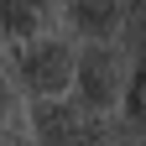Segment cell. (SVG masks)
Listing matches in <instances>:
<instances>
[{
    "label": "cell",
    "instance_id": "cell-1",
    "mask_svg": "<svg viewBox=\"0 0 146 146\" xmlns=\"http://www.w3.org/2000/svg\"><path fill=\"white\" fill-rule=\"evenodd\" d=\"M125 68H131V52H125L120 36L78 42L68 99L78 104L84 115H115V110H120V94H125Z\"/></svg>",
    "mask_w": 146,
    "mask_h": 146
},
{
    "label": "cell",
    "instance_id": "cell-2",
    "mask_svg": "<svg viewBox=\"0 0 146 146\" xmlns=\"http://www.w3.org/2000/svg\"><path fill=\"white\" fill-rule=\"evenodd\" d=\"M73 58H78L73 31H42L11 47V84L21 89V99H58L73 84Z\"/></svg>",
    "mask_w": 146,
    "mask_h": 146
},
{
    "label": "cell",
    "instance_id": "cell-3",
    "mask_svg": "<svg viewBox=\"0 0 146 146\" xmlns=\"http://www.w3.org/2000/svg\"><path fill=\"white\" fill-rule=\"evenodd\" d=\"M120 36H131V47H125V52H131V68H125V94H120V110H115V115L125 120L131 136L146 141V0L131 5Z\"/></svg>",
    "mask_w": 146,
    "mask_h": 146
},
{
    "label": "cell",
    "instance_id": "cell-4",
    "mask_svg": "<svg viewBox=\"0 0 146 146\" xmlns=\"http://www.w3.org/2000/svg\"><path fill=\"white\" fill-rule=\"evenodd\" d=\"M58 11L63 0H0V42L21 47L42 31H58Z\"/></svg>",
    "mask_w": 146,
    "mask_h": 146
},
{
    "label": "cell",
    "instance_id": "cell-5",
    "mask_svg": "<svg viewBox=\"0 0 146 146\" xmlns=\"http://www.w3.org/2000/svg\"><path fill=\"white\" fill-rule=\"evenodd\" d=\"M136 0H63L68 11V26L78 42H99V36H120L125 31V16H131Z\"/></svg>",
    "mask_w": 146,
    "mask_h": 146
},
{
    "label": "cell",
    "instance_id": "cell-6",
    "mask_svg": "<svg viewBox=\"0 0 146 146\" xmlns=\"http://www.w3.org/2000/svg\"><path fill=\"white\" fill-rule=\"evenodd\" d=\"M16 125H26V99L5 73H0V136H11Z\"/></svg>",
    "mask_w": 146,
    "mask_h": 146
},
{
    "label": "cell",
    "instance_id": "cell-7",
    "mask_svg": "<svg viewBox=\"0 0 146 146\" xmlns=\"http://www.w3.org/2000/svg\"><path fill=\"white\" fill-rule=\"evenodd\" d=\"M0 47H5V42H0Z\"/></svg>",
    "mask_w": 146,
    "mask_h": 146
}]
</instances>
